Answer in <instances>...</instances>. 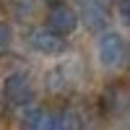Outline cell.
Instances as JSON below:
<instances>
[{"mask_svg":"<svg viewBox=\"0 0 130 130\" xmlns=\"http://www.w3.org/2000/svg\"><path fill=\"white\" fill-rule=\"evenodd\" d=\"M3 94H5V99L13 104V107H29L31 99H34L31 81L26 78L24 73H13V75H8L5 83H3Z\"/></svg>","mask_w":130,"mask_h":130,"instance_id":"cell-2","label":"cell"},{"mask_svg":"<svg viewBox=\"0 0 130 130\" xmlns=\"http://www.w3.org/2000/svg\"><path fill=\"white\" fill-rule=\"evenodd\" d=\"M81 5L83 21L89 29H102L107 26V0H75Z\"/></svg>","mask_w":130,"mask_h":130,"instance_id":"cell-5","label":"cell"},{"mask_svg":"<svg viewBox=\"0 0 130 130\" xmlns=\"http://www.w3.org/2000/svg\"><path fill=\"white\" fill-rule=\"evenodd\" d=\"M29 44H31L34 52H39V55H60V52L68 50L65 37L57 34V31H52V29H37V31H31Z\"/></svg>","mask_w":130,"mask_h":130,"instance_id":"cell-3","label":"cell"},{"mask_svg":"<svg viewBox=\"0 0 130 130\" xmlns=\"http://www.w3.org/2000/svg\"><path fill=\"white\" fill-rule=\"evenodd\" d=\"M24 122L34 130H57L60 127V112H47V109H29Z\"/></svg>","mask_w":130,"mask_h":130,"instance_id":"cell-6","label":"cell"},{"mask_svg":"<svg viewBox=\"0 0 130 130\" xmlns=\"http://www.w3.org/2000/svg\"><path fill=\"white\" fill-rule=\"evenodd\" d=\"M127 55L125 50V42L120 34L115 31H104L99 37V44H96V57H99V65L102 68H120L122 60Z\"/></svg>","mask_w":130,"mask_h":130,"instance_id":"cell-1","label":"cell"},{"mask_svg":"<svg viewBox=\"0 0 130 130\" xmlns=\"http://www.w3.org/2000/svg\"><path fill=\"white\" fill-rule=\"evenodd\" d=\"M120 13L125 21H130V0H120Z\"/></svg>","mask_w":130,"mask_h":130,"instance_id":"cell-8","label":"cell"},{"mask_svg":"<svg viewBox=\"0 0 130 130\" xmlns=\"http://www.w3.org/2000/svg\"><path fill=\"white\" fill-rule=\"evenodd\" d=\"M47 29L68 37V34H73L78 29V13L70 5H52L50 16H47Z\"/></svg>","mask_w":130,"mask_h":130,"instance_id":"cell-4","label":"cell"},{"mask_svg":"<svg viewBox=\"0 0 130 130\" xmlns=\"http://www.w3.org/2000/svg\"><path fill=\"white\" fill-rule=\"evenodd\" d=\"M10 39H13V34H10V26H8V24H0V55L10 50Z\"/></svg>","mask_w":130,"mask_h":130,"instance_id":"cell-7","label":"cell"}]
</instances>
